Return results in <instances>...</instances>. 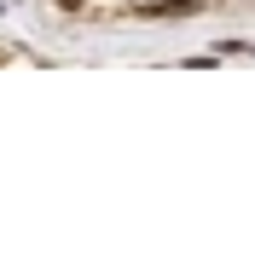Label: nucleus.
<instances>
[{"label": "nucleus", "mask_w": 255, "mask_h": 255, "mask_svg": "<svg viewBox=\"0 0 255 255\" xmlns=\"http://www.w3.org/2000/svg\"><path fill=\"white\" fill-rule=\"evenodd\" d=\"M203 6L197 0H133V6H122V17H197Z\"/></svg>", "instance_id": "obj_1"}, {"label": "nucleus", "mask_w": 255, "mask_h": 255, "mask_svg": "<svg viewBox=\"0 0 255 255\" xmlns=\"http://www.w3.org/2000/svg\"><path fill=\"white\" fill-rule=\"evenodd\" d=\"M52 6H64V12H81V6H87V0H52Z\"/></svg>", "instance_id": "obj_2"}]
</instances>
